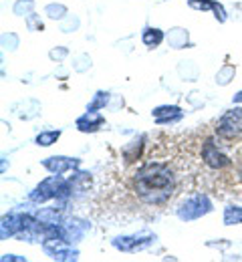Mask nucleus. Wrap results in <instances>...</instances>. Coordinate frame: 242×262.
Returning <instances> with one entry per match:
<instances>
[{"label": "nucleus", "mask_w": 242, "mask_h": 262, "mask_svg": "<svg viewBox=\"0 0 242 262\" xmlns=\"http://www.w3.org/2000/svg\"><path fill=\"white\" fill-rule=\"evenodd\" d=\"M138 192L147 202H162L170 196L172 178L164 165H147L143 167L136 178Z\"/></svg>", "instance_id": "obj_1"}, {"label": "nucleus", "mask_w": 242, "mask_h": 262, "mask_svg": "<svg viewBox=\"0 0 242 262\" xmlns=\"http://www.w3.org/2000/svg\"><path fill=\"white\" fill-rule=\"evenodd\" d=\"M242 131V109H234V111H228L222 119H220V125H218V133L222 137H234Z\"/></svg>", "instance_id": "obj_2"}, {"label": "nucleus", "mask_w": 242, "mask_h": 262, "mask_svg": "<svg viewBox=\"0 0 242 262\" xmlns=\"http://www.w3.org/2000/svg\"><path fill=\"white\" fill-rule=\"evenodd\" d=\"M190 6L192 8H214L216 10V18H218V14L222 16V20H224V10H222V6H218L214 0H190Z\"/></svg>", "instance_id": "obj_3"}, {"label": "nucleus", "mask_w": 242, "mask_h": 262, "mask_svg": "<svg viewBox=\"0 0 242 262\" xmlns=\"http://www.w3.org/2000/svg\"><path fill=\"white\" fill-rule=\"evenodd\" d=\"M162 38H164V34L160 33L158 29H147V31L143 33V42H145L147 47H158V45L162 42Z\"/></svg>", "instance_id": "obj_4"}, {"label": "nucleus", "mask_w": 242, "mask_h": 262, "mask_svg": "<svg viewBox=\"0 0 242 262\" xmlns=\"http://www.w3.org/2000/svg\"><path fill=\"white\" fill-rule=\"evenodd\" d=\"M173 38L178 40V42H175V49H182V45H186V40H188V34L184 33L182 29H175V31L170 34V40H173Z\"/></svg>", "instance_id": "obj_5"}, {"label": "nucleus", "mask_w": 242, "mask_h": 262, "mask_svg": "<svg viewBox=\"0 0 242 262\" xmlns=\"http://www.w3.org/2000/svg\"><path fill=\"white\" fill-rule=\"evenodd\" d=\"M57 137H59V131H53V133H42V135H38L36 141H38L40 145H51V141L57 139Z\"/></svg>", "instance_id": "obj_6"}, {"label": "nucleus", "mask_w": 242, "mask_h": 262, "mask_svg": "<svg viewBox=\"0 0 242 262\" xmlns=\"http://www.w3.org/2000/svg\"><path fill=\"white\" fill-rule=\"evenodd\" d=\"M232 73H234V69H232V67H226V69H224V71L218 75V81H220L222 85H226V83L230 81V79H228V75H232Z\"/></svg>", "instance_id": "obj_7"}, {"label": "nucleus", "mask_w": 242, "mask_h": 262, "mask_svg": "<svg viewBox=\"0 0 242 262\" xmlns=\"http://www.w3.org/2000/svg\"><path fill=\"white\" fill-rule=\"evenodd\" d=\"M47 12H65V8H63V6H49V8H47ZM51 16H53V18H57L59 14H51Z\"/></svg>", "instance_id": "obj_8"}, {"label": "nucleus", "mask_w": 242, "mask_h": 262, "mask_svg": "<svg viewBox=\"0 0 242 262\" xmlns=\"http://www.w3.org/2000/svg\"><path fill=\"white\" fill-rule=\"evenodd\" d=\"M234 101H236V103H240V101H242V91L238 93V95H236V97H234Z\"/></svg>", "instance_id": "obj_9"}]
</instances>
